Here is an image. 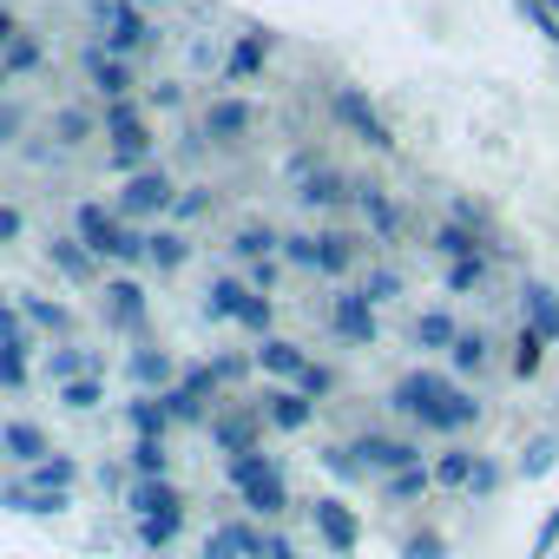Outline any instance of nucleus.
<instances>
[{
    "label": "nucleus",
    "mask_w": 559,
    "mask_h": 559,
    "mask_svg": "<svg viewBox=\"0 0 559 559\" xmlns=\"http://www.w3.org/2000/svg\"><path fill=\"white\" fill-rule=\"evenodd\" d=\"M132 539L158 559V552H171L178 539H185V513H158V520H132Z\"/></svg>",
    "instance_id": "ddd939ff"
},
{
    "label": "nucleus",
    "mask_w": 559,
    "mask_h": 559,
    "mask_svg": "<svg viewBox=\"0 0 559 559\" xmlns=\"http://www.w3.org/2000/svg\"><path fill=\"white\" fill-rule=\"evenodd\" d=\"M47 454H53V435H47V421H34V415L0 421V461H14V467L27 474V467H40Z\"/></svg>",
    "instance_id": "7ed1b4c3"
},
{
    "label": "nucleus",
    "mask_w": 559,
    "mask_h": 559,
    "mask_svg": "<svg viewBox=\"0 0 559 559\" xmlns=\"http://www.w3.org/2000/svg\"><path fill=\"white\" fill-rule=\"evenodd\" d=\"M21 480H27V487H40V493H73V487H80V454L53 448V454H47L40 467H27Z\"/></svg>",
    "instance_id": "9b49d317"
},
{
    "label": "nucleus",
    "mask_w": 559,
    "mask_h": 559,
    "mask_svg": "<svg viewBox=\"0 0 559 559\" xmlns=\"http://www.w3.org/2000/svg\"><path fill=\"white\" fill-rule=\"evenodd\" d=\"M395 559H448V533H441V526H415Z\"/></svg>",
    "instance_id": "a211bd4d"
},
{
    "label": "nucleus",
    "mask_w": 559,
    "mask_h": 559,
    "mask_svg": "<svg viewBox=\"0 0 559 559\" xmlns=\"http://www.w3.org/2000/svg\"><path fill=\"white\" fill-rule=\"evenodd\" d=\"M428 487H435V474H428V467H408V474L382 480V500H389V507H415V500H428Z\"/></svg>",
    "instance_id": "dca6fc26"
},
{
    "label": "nucleus",
    "mask_w": 559,
    "mask_h": 559,
    "mask_svg": "<svg viewBox=\"0 0 559 559\" xmlns=\"http://www.w3.org/2000/svg\"><path fill=\"white\" fill-rule=\"evenodd\" d=\"M323 474H330V480H336L343 493H349V487H369V480H376V474L362 467V454H356L349 441H330V448H323Z\"/></svg>",
    "instance_id": "f8f14e48"
},
{
    "label": "nucleus",
    "mask_w": 559,
    "mask_h": 559,
    "mask_svg": "<svg viewBox=\"0 0 559 559\" xmlns=\"http://www.w3.org/2000/svg\"><path fill=\"white\" fill-rule=\"evenodd\" d=\"M310 520H317V533H323V546L330 552H356L362 546V520H356V507H343L336 493H323V500H310Z\"/></svg>",
    "instance_id": "20e7f679"
},
{
    "label": "nucleus",
    "mask_w": 559,
    "mask_h": 559,
    "mask_svg": "<svg viewBox=\"0 0 559 559\" xmlns=\"http://www.w3.org/2000/svg\"><path fill=\"white\" fill-rule=\"evenodd\" d=\"M493 369H500V356H493V330H467V336L448 349V376H454V382H467V389H474V382H487Z\"/></svg>",
    "instance_id": "423d86ee"
},
{
    "label": "nucleus",
    "mask_w": 559,
    "mask_h": 559,
    "mask_svg": "<svg viewBox=\"0 0 559 559\" xmlns=\"http://www.w3.org/2000/svg\"><path fill=\"white\" fill-rule=\"evenodd\" d=\"M191 500L178 493V480H132V493H126V513L132 520H158V513H185Z\"/></svg>",
    "instance_id": "0eeeda50"
},
{
    "label": "nucleus",
    "mask_w": 559,
    "mask_h": 559,
    "mask_svg": "<svg viewBox=\"0 0 559 559\" xmlns=\"http://www.w3.org/2000/svg\"><path fill=\"white\" fill-rule=\"evenodd\" d=\"M257 408H263L270 435H304V428H317V415H323V402H310L304 389H263Z\"/></svg>",
    "instance_id": "f03ea898"
},
{
    "label": "nucleus",
    "mask_w": 559,
    "mask_h": 559,
    "mask_svg": "<svg viewBox=\"0 0 559 559\" xmlns=\"http://www.w3.org/2000/svg\"><path fill=\"white\" fill-rule=\"evenodd\" d=\"M474 461H480V454H474L467 441H448L441 454H428V474H435V487H441V493H467V480H474Z\"/></svg>",
    "instance_id": "9d476101"
},
{
    "label": "nucleus",
    "mask_w": 559,
    "mask_h": 559,
    "mask_svg": "<svg viewBox=\"0 0 559 559\" xmlns=\"http://www.w3.org/2000/svg\"><path fill=\"white\" fill-rule=\"evenodd\" d=\"M552 546H559V513H552V520H546V526H539V539H533V559H546V552H552Z\"/></svg>",
    "instance_id": "4be33fe9"
},
{
    "label": "nucleus",
    "mask_w": 559,
    "mask_h": 559,
    "mask_svg": "<svg viewBox=\"0 0 559 559\" xmlns=\"http://www.w3.org/2000/svg\"><path fill=\"white\" fill-rule=\"evenodd\" d=\"M270 474H284L270 454H224V480L230 487H250V480H270Z\"/></svg>",
    "instance_id": "f3484780"
},
{
    "label": "nucleus",
    "mask_w": 559,
    "mask_h": 559,
    "mask_svg": "<svg viewBox=\"0 0 559 559\" xmlns=\"http://www.w3.org/2000/svg\"><path fill=\"white\" fill-rule=\"evenodd\" d=\"M211 448L217 454H263V435H270V421H263V408L250 402V395H237V402H224L217 415H211Z\"/></svg>",
    "instance_id": "f257e3e1"
},
{
    "label": "nucleus",
    "mask_w": 559,
    "mask_h": 559,
    "mask_svg": "<svg viewBox=\"0 0 559 559\" xmlns=\"http://www.w3.org/2000/svg\"><path fill=\"white\" fill-rule=\"evenodd\" d=\"M237 507H243L250 520H276V513H290L297 500H290V480H284V474H270V480L237 487Z\"/></svg>",
    "instance_id": "6e6552de"
},
{
    "label": "nucleus",
    "mask_w": 559,
    "mask_h": 559,
    "mask_svg": "<svg viewBox=\"0 0 559 559\" xmlns=\"http://www.w3.org/2000/svg\"><path fill=\"white\" fill-rule=\"evenodd\" d=\"M500 487H507V467H500L493 454H480V461H474V480H467V500H493Z\"/></svg>",
    "instance_id": "6ab92c4d"
},
{
    "label": "nucleus",
    "mask_w": 559,
    "mask_h": 559,
    "mask_svg": "<svg viewBox=\"0 0 559 559\" xmlns=\"http://www.w3.org/2000/svg\"><path fill=\"white\" fill-rule=\"evenodd\" d=\"M263 559H304V552H297V539H290V533H270V546H263Z\"/></svg>",
    "instance_id": "412c9836"
},
{
    "label": "nucleus",
    "mask_w": 559,
    "mask_h": 559,
    "mask_svg": "<svg viewBox=\"0 0 559 559\" xmlns=\"http://www.w3.org/2000/svg\"><path fill=\"white\" fill-rule=\"evenodd\" d=\"M60 408H67V415H99V408H106V376L67 382V389H60Z\"/></svg>",
    "instance_id": "2eb2a0df"
},
{
    "label": "nucleus",
    "mask_w": 559,
    "mask_h": 559,
    "mask_svg": "<svg viewBox=\"0 0 559 559\" xmlns=\"http://www.w3.org/2000/svg\"><path fill=\"white\" fill-rule=\"evenodd\" d=\"M119 421H126V435H132V441H165V435H171L165 395H132V402L119 408Z\"/></svg>",
    "instance_id": "1a4fd4ad"
},
{
    "label": "nucleus",
    "mask_w": 559,
    "mask_h": 559,
    "mask_svg": "<svg viewBox=\"0 0 559 559\" xmlns=\"http://www.w3.org/2000/svg\"><path fill=\"white\" fill-rule=\"evenodd\" d=\"M126 467H132V480H171L165 441H126Z\"/></svg>",
    "instance_id": "4468645a"
},
{
    "label": "nucleus",
    "mask_w": 559,
    "mask_h": 559,
    "mask_svg": "<svg viewBox=\"0 0 559 559\" xmlns=\"http://www.w3.org/2000/svg\"><path fill=\"white\" fill-rule=\"evenodd\" d=\"M263 546H270V533L257 520H224V526L204 533V552L198 559H263Z\"/></svg>",
    "instance_id": "39448f33"
},
{
    "label": "nucleus",
    "mask_w": 559,
    "mask_h": 559,
    "mask_svg": "<svg viewBox=\"0 0 559 559\" xmlns=\"http://www.w3.org/2000/svg\"><path fill=\"white\" fill-rule=\"evenodd\" d=\"M158 559H171V552H158Z\"/></svg>",
    "instance_id": "5701e85b"
},
{
    "label": "nucleus",
    "mask_w": 559,
    "mask_h": 559,
    "mask_svg": "<svg viewBox=\"0 0 559 559\" xmlns=\"http://www.w3.org/2000/svg\"><path fill=\"white\" fill-rule=\"evenodd\" d=\"M552 461H559V435H533V441H526V461H520V474H526V480H539Z\"/></svg>",
    "instance_id": "aec40b11"
}]
</instances>
